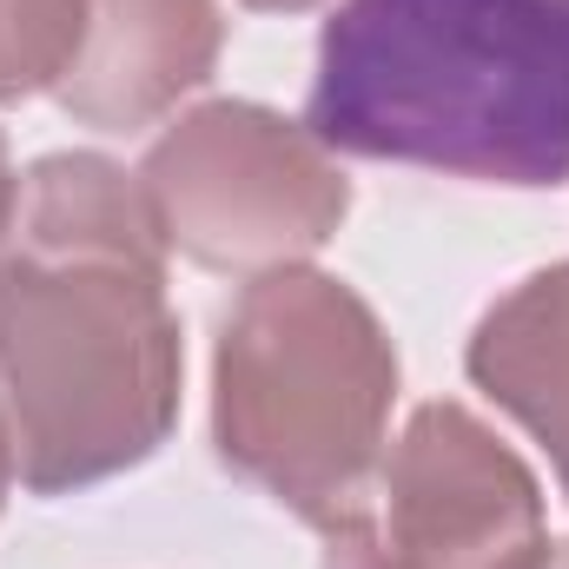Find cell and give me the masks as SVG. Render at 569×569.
<instances>
[{"label":"cell","mask_w":569,"mask_h":569,"mask_svg":"<svg viewBox=\"0 0 569 569\" xmlns=\"http://www.w3.org/2000/svg\"><path fill=\"white\" fill-rule=\"evenodd\" d=\"M305 127L345 159L543 192L569 179V0H338Z\"/></svg>","instance_id":"obj_1"},{"label":"cell","mask_w":569,"mask_h":569,"mask_svg":"<svg viewBox=\"0 0 569 569\" xmlns=\"http://www.w3.org/2000/svg\"><path fill=\"white\" fill-rule=\"evenodd\" d=\"M398 345L338 272L246 279L212 345V450L298 523L358 517L398 411Z\"/></svg>","instance_id":"obj_2"},{"label":"cell","mask_w":569,"mask_h":569,"mask_svg":"<svg viewBox=\"0 0 569 569\" xmlns=\"http://www.w3.org/2000/svg\"><path fill=\"white\" fill-rule=\"evenodd\" d=\"M186 338L166 272L0 246V411L33 497L146 463L179 425Z\"/></svg>","instance_id":"obj_3"},{"label":"cell","mask_w":569,"mask_h":569,"mask_svg":"<svg viewBox=\"0 0 569 569\" xmlns=\"http://www.w3.org/2000/svg\"><path fill=\"white\" fill-rule=\"evenodd\" d=\"M152 219L179 259L219 279L305 266L338 239L351 179L305 120L259 100H199L140 159Z\"/></svg>","instance_id":"obj_4"},{"label":"cell","mask_w":569,"mask_h":569,"mask_svg":"<svg viewBox=\"0 0 569 569\" xmlns=\"http://www.w3.org/2000/svg\"><path fill=\"white\" fill-rule=\"evenodd\" d=\"M378 490L385 537L411 569H543L550 557L537 470L450 398L411 411Z\"/></svg>","instance_id":"obj_5"},{"label":"cell","mask_w":569,"mask_h":569,"mask_svg":"<svg viewBox=\"0 0 569 569\" xmlns=\"http://www.w3.org/2000/svg\"><path fill=\"white\" fill-rule=\"evenodd\" d=\"M219 0H87V33L53 107L93 133H146L219 73Z\"/></svg>","instance_id":"obj_6"},{"label":"cell","mask_w":569,"mask_h":569,"mask_svg":"<svg viewBox=\"0 0 569 569\" xmlns=\"http://www.w3.org/2000/svg\"><path fill=\"white\" fill-rule=\"evenodd\" d=\"M470 385L530 430L550 463L569 457V259L517 279L463 345Z\"/></svg>","instance_id":"obj_7"},{"label":"cell","mask_w":569,"mask_h":569,"mask_svg":"<svg viewBox=\"0 0 569 569\" xmlns=\"http://www.w3.org/2000/svg\"><path fill=\"white\" fill-rule=\"evenodd\" d=\"M0 246L20 252H73V259H127L146 272H166L172 246L152 219L140 172H127L107 152H47L20 172L13 226Z\"/></svg>","instance_id":"obj_8"},{"label":"cell","mask_w":569,"mask_h":569,"mask_svg":"<svg viewBox=\"0 0 569 569\" xmlns=\"http://www.w3.org/2000/svg\"><path fill=\"white\" fill-rule=\"evenodd\" d=\"M87 33V0H0V107L53 93Z\"/></svg>","instance_id":"obj_9"},{"label":"cell","mask_w":569,"mask_h":569,"mask_svg":"<svg viewBox=\"0 0 569 569\" xmlns=\"http://www.w3.org/2000/svg\"><path fill=\"white\" fill-rule=\"evenodd\" d=\"M318 569H411L398 550H391V537H385V523H371L365 510L358 517H338V523H325L318 530Z\"/></svg>","instance_id":"obj_10"},{"label":"cell","mask_w":569,"mask_h":569,"mask_svg":"<svg viewBox=\"0 0 569 569\" xmlns=\"http://www.w3.org/2000/svg\"><path fill=\"white\" fill-rule=\"evenodd\" d=\"M13 199H20V172H13L7 140H0V239H7V226H13Z\"/></svg>","instance_id":"obj_11"},{"label":"cell","mask_w":569,"mask_h":569,"mask_svg":"<svg viewBox=\"0 0 569 569\" xmlns=\"http://www.w3.org/2000/svg\"><path fill=\"white\" fill-rule=\"evenodd\" d=\"M13 483H20V463H13V430H7V411H0V510L13 497Z\"/></svg>","instance_id":"obj_12"},{"label":"cell","mask_w":569,"mask_h":569,"mask_svg":"<svg viewBox=\"0 0 569 569\" xmlns=\"http://www.w3.org/2000/svg\"><path fill=\"white\" fill-rule=\"evenodd\" d=\"M239 7H252V13H311L325 0H239Z\"/></svg>","instance_id":"obj_13"},{"label":"cell","mask_w":569,"mask_h":569,"mask_svg":"<svg viewBox=\"0 0 569 569\" xmlns=\"http://www.w3.org/2000/svg\"><path fill=\"white\" fill-rule=\"evenodd\" d=\"M543 569H569V537H563V543H550V557H543Z\"/></svg>","instance_id":"obj_14"},{"label":"cell","mask_w":569,"mask_h":569,"mask_svg":"<svg viewBox=\"0 0 569 569\" xmlns=\"http://www.w3.org/2000/svg\"><path fill=\"white\" fill-rule=\"evenodd\" d=\"M557 477H563V497H569V457H563V463H557Z\"/></svg>","instance_id":"obj_15"}]
</instances>
